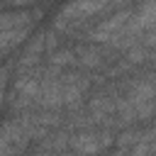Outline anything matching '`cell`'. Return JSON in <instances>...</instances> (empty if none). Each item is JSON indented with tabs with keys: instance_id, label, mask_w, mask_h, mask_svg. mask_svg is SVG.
<instances>
[{
	"instance_id": "6da1fadb",
	"label": "cell",
	"mask_w": 156,
	"mask_h": 156,
	"mask_svg": "<svg viewBox=\"0 0 156 156\" xmlns=\"http://www.w3.org/2000/svg\"><path fill=\"white\" fill-rule=\"evenodd\" d=\"M49 129L39 127L29 112L10 115L0 124V156H24L27 146L39 141Z\"/></svg>"
},
{
	"instance_id": "7a4b0ae2",
	"label": "cell",
	"mask_w": 156,
	"mask_h": 156,
	"mask_svg": "<svg viewBox=\"0 0 156 156\" xmlns=\"http://www.w3.org/2000/svg\"><path fill=\"white\" fill-rule=\"evenodd\" d=\"M41 73H44V63L29 71H17L15 80L10 83V93L5 95L10 105V115H22L34 110V102L41 88Z\"/></svg>"
},
{
	"instance_id": "3957f363",
	"label": "cell",
	"mask_w": 156,
	"mask_h": 156,
	"mask_svg": "<svg viewBox=\"0 0 156 156\" xmlns=\"http://www.w3.org/2000/svg\"><path fill=\"white\" fill-rule=\"evenodd\" d=\"M112 146H115V132L102 129V127H90V129L73 132L71 139H68V149L78 151L83 156H100V154L110 151Z\"/></svg>"
},
{
	"instance_id": "277c9868",
	"label": "cell",
	"mask_w": 156,
	"mask_h": 156,
	"mask_svg": "<svg viewBox=\"0 0 156 156\" xmlns=\"http://www.w3.org/2000/svg\"><path fill=\"white\" fill-rule=\"evenodd\" d=\"M76 51V61L80 71H88V73H98V71H105L110 63H115V54L107 44H95V41H80L73 46Z\"/></svg>"
},
{
	"instance_id": "5b68a950",
	"label": "cell",
	"mask_w": 156,
	"mask_h": 156,
	"mask_svg": "<svg viewBox=\"0 0 156 156\" xmlns=\"http://www.w3.org/2000/svg\"><path fill=\"white\" fill-rule=\"evenodd\" d=\"M49 49H46V32L39 29L34 37H29L27 46L22 49L20 58H17V71H29V68H37L41 66V61L46 58Z\"/></svg>"
},
{
	"instance_id": "8992f818",
	"label": "cell",
	"mask_w": 156,
	"mask_h": 156,
	"mask_svg": "<svg viewBox=\"0 0 156 156\" xmlns=\"http://www.w3.org/2000/svg\"><path fill=\"white\" fill-rule=\"evenodd\" d=\"M34 27H17V29H0V58L12 54L15 49H20V44H24L32 37Z\"/></svg>"
},
{
	"instance_id": "52a82bcc",
	"label": "cell",
	"mask_w": 156,
	"mask_h": 156,
	"mask_svg": "<svg viewBox=\"0 0 156 156\" xmlns=\"http://www.w3.org/2000/svg\"><path fill=\"white\" fill-rule=\"evenodd\" d=\"M68 139H71V132H66L63 127H56V129H49L39 141H34V149H41V151H66L68 149Z\"/></svg>"
},
{
	"instance_id": "ba28073f",
	"label": "cell",
	"mask_w": 156,
	"mask_h": 156,
	"mask_svg": "<svg viewBox=\"0 0 156 156\" xmlns=\"http://www.w3.org/2000/svg\"><path fill=\"white\" fill-rule=\"evenodd\" d=\"M46 63H51V66H56V68H63V71L78 66L73 46H58V49H54L51 54H46Z\"/></svg>"
},
{
	"instance_id": "9c48e42d",
	"label": "cell",
	"mask_w": 156,
	"mask_h": 156,
	"mask_svg": "<svg viewBox=\"0 0 156 156\" xmlns=\"http://www.w3.org/2000/svg\"><path fill=\"white\" fill-rule=\"evenodd\" d=\"M7 88H10V66L2 63V66H0V107H2V102H5Z\"/></svg>"
},
{
	"instance_id": "30bf717a",
	"label": "cell",
	"mask_w": 156,
	"mask_h": 156,
	"mask_svg": "<svg viewBox=\"0 0 156 156\" xmlns=\"http://www.w3.org/2000/svg\"><path fill=\"white\" fill-rule=\"evenodd\" d=\"M105 156H129V149H119V146H115V149L105 151Z\"/></svg>"
},
{
	"instance_id": "8fae6325",
	"label": "cell",
	"mask_w": 156,
	"mask_h": 156,
	"mask_svg": "<svg viewBox=\"0 0 156 156\" xmlns=\"http://www.w3.org/2000/svg\"><path fill=\"white\" fill-rule=\"evenodd\" d=\"M149 156H156V154H149Z\"/></svg>"
}]
</instances>
